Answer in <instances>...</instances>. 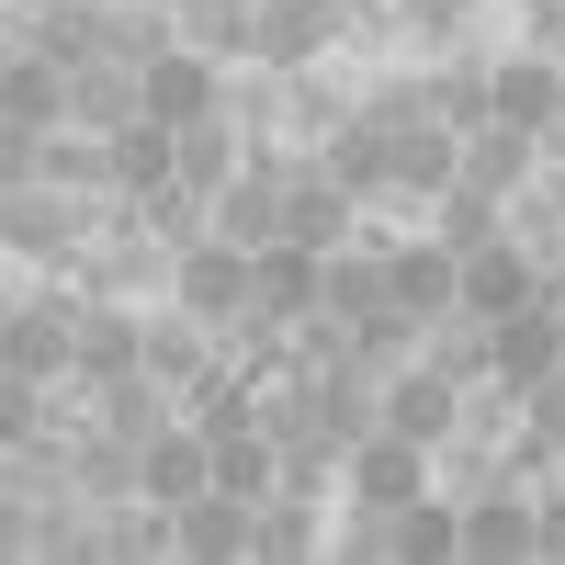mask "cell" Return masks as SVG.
<instances>
[{
  "mask_svg": "<svg viewBox=\"0 0 565 565\" xmlns=\"http://www.w3.org/2000/svg\"><path fill=\"white\" fill-rule=\"evenodd\" d=\"M34 396H45V385H23V373H0V452L45 430V407H34Z\"/></svg>",
  "mask_w": 565,
  "mask_h": 565,
  "instance_id": "cell-27",
  "label": "cell"
},
{
  "mask_svg": "<svg viewBox=\"0 0 565 565\" xmlns=\"http://www.w3.org/2000/svg\"><path fill=\"white\" fill-rule=\"evenodd\" d=\"M452 181H463V136H452V125H407V136H385V193L441 204Z\"/></svg>",
  "mask_w": 565,
  "mask_h": 565,
  "instance_id": "cell-15",
  "label": "cell"
},
{
  "mask_svg": "<svg viewBox=\"0 0 565 565\" xmlns=\"http://www.w3.org/2000/svg\"><path fill=\"white\" fill-rule=\"evenodd\" d=\"M554 362H565V306H554V295H532L521 317H498V362H487L498 396H532Z\"/></svg>",
  "mask_w": 565,
  "mask_h": 565,
  "instance_id": "cell-7",
  "label": "cell"
},
{
  "mask_svg": "<svg viewBox=\"0 0 565 565\" xmlns=\"http://www.w3.org/2000/svg\"><path fill=\"white\" fill-rule=\"evenodd\" d=\"M385 295H396L407 317L463 306V249H452V238H385Z\"/></svg>",
  "mask_w": 565,
  "mask_h": 565,
  "instance_id": "cell-12",
  "label": "cell"
},
{
  "mask_svg": "<svg viewBox=\"0 0 565 565\" xmlns=\"http://www.w3.org/2000/svg\"><path fill=\"white\" fill-rule=\"evenodd\" d=\"M170 295L193 306L204 328H249V306H260V260L238 249V238H193L170 260Z\"/></svg>",
  "mask_w": 565,
  "mask_h": 565,
  "instance_id": "cell-2",
  "label": "cell"
},
{
  "mask_svg": "<svg viewBox=\"0 0 565 565\" xmlns=\"http://www.w3.org/2000/svg\"><path fill=\"white\" fill-rule=\"evenodd\" d=\"M0 373H23V385H68V373H79V306L68 295L12 306V328H0Z\"/></svg>",
  "mask_w": 565,
  "mask_h": 565,
  "instance_id": "cell-4",
  "label": "cell"
},
{
  "mask_svg": "<svg viewBox=\"0 0 565 565\" xmlns=\"http://www.w3.org/2000/svg\"><path fill=\"white\" fill-rule=\"evenodd\" d=\"M90 181H57V170H34V181H0V238H12V260H79V226H90Z\"/></svg>",
  "mask_w": 565,
  "mask_h": 565,
  "instance_id": "cell-1",
  "label": "cell"
},
{
  "mask_svg": "<svg viewBox=\"0 0 565 565\" xmlns=\"http://www.w3.org/2000/svg\"><path fill=\"white\" fill-rule=\"evenodd\" d=\"M317 306L328 317H351V328H373L396 295H385V238H351V249H328V282H317Z\"/></svg>",
  "mask_w": 565,
  "mask_h": 565,
  "instance_id": "cell-22",
  "label": "cell"
},
{
  "mask_svg": "<svg viewBox=\"0 0 565 565\" xmlns=\"http://www.w3.org/2000/svg\"><path fill=\"white\" fill-rule=\"evenodd\" d=\"M0 125H23V136L79 125V79L57 57H34V45H12V68H0Z\"/></svg>",
  "mask_w": 565,
  "mask_h": 565,
  "instance_id": "cell-8",
  "label": "cell"
},
{
  "mask_svg": "<svg viewBox=\"0 0 565 565\" xmlns=\"http://www.w3.org/2000/svg\"><path fill=\"white\" fill-rule=\"evenodd\" d=\"M328 45H340V12H317V0H260V23H249V68L306 79Z\"/></svg>",
  "mask_w": 565,
  "mask_h": 565,
  "instance_id": "cell-6",
  "label": "cell"
},
{
  "mask_svg": "<svg viewBox=\"0 0 565 565\" xmlns=\"http://www.w3.org/2000/svg\"><path fill=\"white\" fill-rule=\"evenodd\" d=\"M306 159H317L328 181H340V193H362V204H385V125H373L362 103H351L340 125H328L317 148H306Z\"/></svg>",
  "mask_w": 565,
  "mask_h": 565,
  "instance_id": "cell-19",
  "label": "cell"
},
{
  "mask_svg": "<svg viewBox=\"0 0 565 565\" xmlns=\"http://www.w3.org/2000/svg\"><path fill=\"white\" fill-rule=\"evenodd\" d=\"M226 103H238V68L193 57V45L148 57V114H159V125H204V114H226Z\"/></svg>",
  "mask_w": 565,
  "mask_h": 565,
  "instance_id": "cell-10",
  "label": "cell"
},
{
  "mask_svg": "<svg viewBox=\"0 0 565 565\" xmlns=\"http://www.w3.org/2000/svg\"><path fill=\"white\" fill-rule=\"evenodd\" d=\"M68 79H79V136L148 125V68H136V57H90V68H68Z\"/></svg>",
  "mask_w": 565,
  "mask_h": 565,
  "instance_id": "cell-21",
  "label": "cell"
},
{
  "mask_svg": "<svg viewBox=\"0 0 565 565\" xmlns=\"http://www.w3.org/2000/svg\"><path fill=\"white\" fill-rule=\"evenodd\" d=\"M543 295V260L521 249V238H487V249H463V306L476 317H521Z\"/></svg>",
  "mask_w": 565,
  "mask_h": 565,
  "instance_id": "cell-17",
  "label": "cell"
},
{
  "mask_svg": "<svg viewBox=\"0 0 565 565\" xmlns=\"http://www.w3.org/2000/svg\"><path fill=\"white\" fill-rule=\"evenodd\" d=\"M430 12H463V23H476V12H487V0H430Z\"/></svg>",
  "mask_w": 565,
  "mask_h": 565,
  "instance_id": "cell-29",
  "label": "cell"
},
{
  "mask_svg": "<svg viewBox=\"0 0 565 565\" xmlns=\"http://www.w3.org/2000/svg\"><path fill=\"white\" fill-rule=\"evenodd\" d=\"M282 204H295V215H282V238H295V249H351L362 238V193H340V181H328L317 159H282Z\"/></svg>",
  "mask_w": 565,
  "mask_h": 565,
  "instance_id": "cell-5",
  "label": "cell"
},
{
  "mask_svg": "<svg viewBox=\"0 0 565 565\" xmlns=\"http://www.w3.org/2000/svg\"><path fill=\"white\" fill-rule=\"evenodd\" d=\"M430 238H452V249H487V238H509V204H498V193H476V181H452V193L430 204Z\"/></svg>",
  "mask_w": 565,
  "mask_h": 565,
  "instance_id": "cell-26",
  "label": "cell"
},
{
  "mask_svg": "<svg viewBox=\"0 0 565 565\" xmlns=\"http://www.w3.org/2000/svg\"><path fill=\"white\" fill-rule=\"evenodd\" d=\"M452 554H463V498L418 487L407 509H385V565H452Z\"/></svg>",
  "mask_w": 565,
  "mask_h": 565,
  "instance_id": "cell-18",
  "label": "cell"
},
{
  "mask_svg": "<svg viewBox=\"0 0 565 565\" xmlns=\"http://www.w3.org/2000/svg\"><path fill=\"white\" fill-rule=\"evenodd\" d=\"M249 543H260V498H238V487L181 498V565H238Z\"/></svg>",
  "mask_w": 565,
  "mask_h": 565,
  "instance_id": "cell-13",
  "label": "cell"
},
{
  "mask_svg": "<svg viewBox=\"0 0 565 565\" xmlns=\"http://www.w3.org/2000/svg\"><path fill=\"white\" fill-rule=\"evenodd\" d=\"M249 0H181V45L193 57H215V68H249Z\"/></svg>",
  "mask_w": 565,
  "mask_h": 565,
  "instance_id": "cell-25",
  "label": "cell"
},
{
  "mask_svg": "<svg viewBox=\"0 0 565 565\" xmlns=\"http://www.w3.org/2000/svg\"><path fill=\"white\" fill-rule=\"evenodd\" d=\"M487 114L543 136V148H565V57H543V45H509V57H487Z\"/></svg>",
  "mask_w": 565,
  "mask_h": 565,
  "instance_id": "cell-3",
  "label": "cell"
},
{
  "mask_svg": "<svg viewBox=\"0 0 565 565\" xmlns=\"http://www.w3.org/2000/svg\"><path fill=\"white\" fill-rule=\"evenodd\" d=\"M554 487H565V452H554Z\"/></svg>",
  "mask_w": 565,
  "mask_h": 565,
  "instance_id": "cell-31",
  "label": "cell"
},
{
  "mask_svg": "<svg viewBox=\"0 0 565 565\" xmlns=\"http://www.w3.org/2000/svg\"><path fill=\"white\" fill-rule=\"evenodd\" d=\"M340 487H351L362 509H407L418 487H430V441H407V430H373V441H351Z\"/></svg>",
  "mask_w": 565,
  "mask_h": 565,
  "instance_id": "cell-11",
  "label": "cell"
},
{
  "mask_svg": "<svg viewBox=\"0 0 565 565\" xmlns=\"http://www.w3.org/2000/svg\"><path fill=\"white\" fill-rule=\"evenodd\" d=\"M463 396H476V385H452V373H430V362H396L385 373V430H407V441H452L463 430Z\"/></svg>",
  "mask_w": 565,
  "mask_h": 565,
  "instance_id": "cell-9",
  "label": "cell"
},
{
  "mask_svg": "<svg viewBox=\"0 0 565 565\" xmlns=\"http://www.w3.org/2000/svg\"><path fill=\"white\" fill-rule=\"evenodd\" d=\"M204 487H215V441L181 418V430H159V441H148V498H159V509H181V498H204Z\"/></svg>",
  "mask_w": 565,
  "mask_h": 565,
  "instance_id": "cell-24",
  "label": "cell"
},
{
  "mask_svg": "<svg viewBox=\"0 0 565 565\" xmlns=\"http://www.w3.org/2000/svg\"><path fill=\"white\" fill-rule=\"evenodd\" d=\"M317 12H351V0H317Z\"/></svg>",
  "mask_w": 565,
  "mask_h": 565,
  "instance_id": "cell-30",
  "label": "cell"
},
{
  "mask_svg": "<svg viewBox=\"0 0 565 565\" xmlns=\"http://www.w3.org/2000/svg\"><path fill=\"white\" fill-rule=\"evenodd\" d=\"M532 565H565V487L532 498Z\"/></svg>",
  "mask_w": 565,
  "mask_h": 565,
  "instance_id": "cell-28",
  "label": "cell"
},
{
  "mask_svg": "<svg viewBox=\"0 0 565 565\" xmlns=\"http://www.w3.org/2000/svg\"><path fill=\"white\" fill-rule=\"evenodd\" d=\"M282 215H295V204H282V159H249V170L215 193V238H238V249L260 260V249H282Z\"/></svg>",
  "mask_w": 565,
  "mask_h": 565,
  "instance_id": "cell-14",
  "label": "cell"
},
{
  "mask_svg": "<svg viewBox=\"0 0 565 565\" xmlns=\"http://www.w3.org/2000/svg\"><path fill=\"white\" fill-rule=\"evenodd\" d=\"M159 430H181V385H170V373H114V385H103V441L148 452Z\"/></svg>",
  "mask_w": 565,
  "mask_h": 565,
  "instance_id": "cell-20",
  "label": "cell"
},
{
  "mask_svg": "<svg viewBox=\"0 0 565 565\" xmlns=\"http://www.w3.org/2000/svg\"><path fill=\"white\" fill-rule=\"evenodd\" d=\"M543 159H554L543 136L498 125V114H487L476 136H463V181H476V193H498V204H509V193H532V181H543Z\"/></svg>",
  "mask_w": 565,
  "mask_h": 565,
  "instance_id": "cell-16",
  "label": "cell"
},
{
  "mask_svg": "<svg viewBox=\"0 0 565 565\" xmlns=\"http://www.w3.org/2000/svg\"><path fill=\"white\" fill-rule=\"evenodd\" d=\"M463 554H476V565H532V498L521 487L463 498Z\"/></svg>",
  "mask_w": 565,
  "mask_h": 565,
  "instance_id": "cell-23",
  "label": "cell"
},
{
  "mask_svg": "<svg viewBox=\"0 0 565 565\" xmlns=\"http://www.w3.org/2000/svg\"><path fill=\"white\" fill-rule=\"evenodd\" d=\"M521 12H543V0H521Z\"/></svg>",
  "mask_w": 565,
  "mask_h": 565,
  "instance_id": "cell-32",
  "label": "cell"
}]
</instances>
